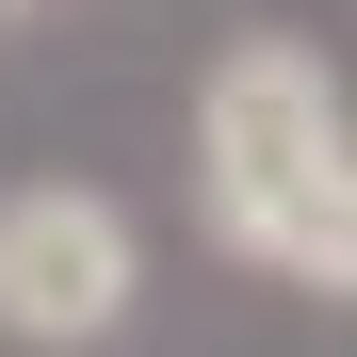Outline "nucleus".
I'll return each mask as SVG.
<instances>
[{
	"instance_id": "obj_1",
	"label": "nucleus",
	"mask_w": 357,
	"mask_h": 357,
	"mask_svg": "<svg viewBox=\"0 0 357 357\" xmlns=\"http://www.w3.org/2000/svg\"><path fill=\"white\" fill-rule=\"evenodd\" d=\"M195 178H211L227 260H260L292 292H357V162H341L325 49H292V33L227 49V66L195 82Z\"/></svg>"
},
{
	"instance_id": "obj_2",
	"label": "nucleus",
	"mask_w": 357,
	"mask_h": 357,
	"mask_svg": "<svg viewBox=\"0 0 357 357\" xmlns=\"http://www.w3.org/2000/svg\"><path fill=\"white\" fill-rule=\"evenodd\" d=\"M130 292H146V244L98 178H17L0 195V341L82 357V341L130 325Z\"/></svg>"
}]
</instances>
